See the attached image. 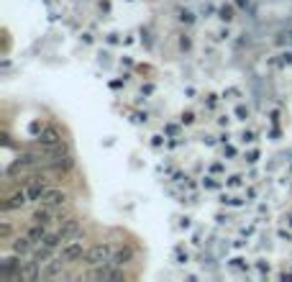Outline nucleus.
<instances>
[{"label": "nucleus", "instance_id": "6", "mask_svg": "<svg viewBox=\"0 0 292 282\" xmlns=\"http://www.w3.org/2000/svg\"><path fill=\"white\" fill-rule=\"evenodd\" d=\"M26 203H31V200H28L26 190L21 187V190H16V193H11V195L5 198V203H3V210H16V208H23Z\"/></svg>", "mask_w": 292, "mask_h": 282}, {"label": "nucleus", "instance_id": "2", "mask_svg": "<svg viewBox=\"0 0 292 282\" xmlns=\"http://www.w3.org/2000/svg\"><path fill=\"white\" fill-rule=\"evenodd\" d=\"M21 187L26 190V195H28V200H31V203H39V200L44 198L46 190H52V187H49V180H46V177H39V175L28 177Z\"/></svg>", "mask_w": 292, "mask_h": 282}, {"label": "nucleus", "instance_id": "1", "mask_svg": "<svg viewBox=\"0 0 292 282\" xmlns=\"http://www.w3.org/2000/svg\"><path fill=\"white\" fill-rule=\"evenodd\" d=\"M116 254V246L113 244H95L93 249H87L85 254V264L87 267H100V264H110Z\"/></svg>", "mask_w": 292, "mask_h": 282}, {"label": "nucleus", "instance_id": "4", "mask_svg": "<svg viewBox=\"0 0 292 282\" xmlns=\"http://www.w3.org/2000/svg\"><path fill=\"white\" fill-rule=\"evenodd\" d=\"M90 277H97V280H123L126 272L118 269V264H100V267H90Z\"/></svg>", "mask_w": 292, "mask_h": 282}, {"label": "nucleus", "instance_id": "3", "mask_svg": "<svg viewBox=\"0 0 292 282\" xmlns=\"http://www.w3.org/2000/svg\"><path fill=\"white\" fill-rule=\"evenodd\" d=\"M85 254H87V251H85V244L79 241V236L77 239H69L67 244H62V249H59V257H62L64 262H75V259L82 262Z\"/></svg>", "mask_w": 292, "mask_h": 282}, {"label": "nucleus", "instance_id": "9", "mask_svg": "<svg viewBox=\"0 0 292 282\" xmlns=\"http://www.w3.org/2000/svg\"><path fill=\"white\" fill-rule=\"evenodd\" d=\"M131 259H134V249H131L128 244L126 246H116V254H113V262H110V264L123 267V264H128Z\"/></svg>", "mask_w": 292, "mask_h": 282}, {"label": "nucleus", "instance_id": "8", "mask_svg": "<svg viewBox=\"0 0 292 282\" xmlns=\"http://www.w3.org/2000/svg\"><path fill=\"white\" fill-rule=\"evenodd\" d=\"M39 144H41L44 149H52V146H59L62 144V136H59L57 128H46L41 136H39Z\"/></svg>", "mask_w": 292, "mask_h": 282}, {"label": "nucleus", "instance_id": "5", "mask_svg": "<svg viewBox=\"0 0 292 282\" xmlns=\"http://www.w3.org/2000/svg\"><path fill=\"white\" fill-rule=\"evenodd\" d=\"M67 193H62V190H46L44 198L39 200V205H44V208H64L67 205Z\"/></svg>", "mask_w": 292, "mask_h": 282}, {"label": "nucleus", "instance_id": "7", "mask_svg": "<svg viewBox=\"0 0 292 282\" xmlns=\"http://www.w3.org/2000/svg\"><path fill=\"white\" fill-rule=\"evenodd\" d=\"M62 272H64V259H62V257H57V259L46 262V264L41 267V277L52 280V277H59Z\"/></svg>", "mask_w": 292, "mask_h": 282}]
</instances>
